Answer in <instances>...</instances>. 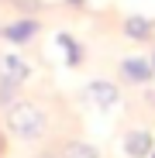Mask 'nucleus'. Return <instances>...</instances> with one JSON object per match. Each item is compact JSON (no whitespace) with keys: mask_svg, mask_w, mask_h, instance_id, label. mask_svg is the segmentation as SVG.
Listing matches in <instances>:
<instances>
[{"mask_svg":"<svg viewBox=\"0 0 155 158\" xmlns=\"http://www.w3.org/2000/svg\"><path fill=\"white\" fill-rule=\"evenodd\" d=\"M117 100H121V93H117V86L110 83V79H93V83L83 86V103H90V107H97V110L117 107Z\"/></svg>","mask_w":155,"mask_h":158,"instance_id":"2","label":"nucleus"},{"mask_svg":"<svg viewBox=\"0 0 155 158\" xmlns=\"http://www.w3.org/2000/svg\"><path fill=\"white\" fill-rule=\"evenodd\" d=\"M55 48L62 52V62H66V65H83V59H86V55H83V45L76 41L69 31H59V35H55Z\"/></svg>","mask_w":155,"mask_h":158,"instance_id":"7","label":"nucleus"},{"mask_svg":"<svg viewBox=\"0 0 155 158\" xmlns=\"http://www.w3.org/2000/svg\"><path fill=\"white\" fill-rule=\"evenodd\" d=\"M0 148H4V138H0Z\"/></svg>","mask_w":155,"mask_h":158,"instance_id":"13","label":"nucleus"},{"mask_svg":"<svg viewBox=\"0 0 155 158\" xmlns=\"http://www.w3.org/2000/svg\"><path fill=\"white\" fill-rule=\"evenodd\" d=\"M38 28H41V24L35 17H17V21H11V24L0 28V38L11 41V45H24V41H31L38 35Z\"/></svg>","mask_w":155,"mask_h":158,"instance_id":"4","label":"nucleus"},{"mask_svg":"<svg viewBox=\"0 0 155 158\" xmlns=\"http://www.w3.org/2000/svg\"><path fill=\"white\" fill-rule=\"evenodd\" d=\"M121 148H124V155H127V158H148V155L155 151V138L148 134V131L135 127V131H127V134H124Z\"/></svg>","mask_w":155,"mask_h":158,"instance_id":"5","label":"nucleus"},{"mask_svg":"<svg viewBox=\"0 0 155 158\" xmlns=\"http://www.w3.org/2000/svg\"><path fill=\"white\" fill-rule=\"evenodd\" d=\"M69 7H86V0H66Z\"/></svg>","mask_w":155,"mask_h":158,"instance_id":"10","label":"nucleus"},{"mask_svg":"<svg viewBox=\"0 0 155 158\" xmlns=\"http://www.w3.org/2000/svg\"><path fill=\"white\" fill-rule=\"evenodd\" d=\"M41 158H59V155H41Z\"/></svg>","mask_w":155,"mask_h":158,"instance_id":"12","label":"nucleus"},{"mask_svg":"<svg viewBox=\"0 0 155 158\" xmlns=\"http://www.w3.org/2000/svg\"><path fill=\"white\" fill-rule=\"evenodd\" d=\"M124 35L135 38V41H148L155 35V21L145 17V14H131V17H124Z\"/></svg>","mask_w":155,"mask_h":158,"instance_id":"8","label":"nucleus"},{"mask_svg":"<svg viewBox=\"0 0 155 158\" xmlns=\"http://www.w3.org/2000/svg\"><path fill=\"white\" fill-rule=\"evenodd\" d=\"M31 79V65L24 62L17 52H4V55H0V83L4 86H24Z\"/></svg>","mask_w":155,"mask_h":158,"instance_id":"3","label":"nucleus"},{"mask_svg":"<svg viewBox=\"0 0 155 158\" xmlns=\"http://www.w3.org/2000/svg\"><path fill=\"white\" fill-rule=\"evenodd\" d=\"M121 76L127 79V83H152L155 79V69H152V62L148 59H124L121 62Z\"/></svg>","mask_w":155,"mask_h":158,"instance_id":"6","label":"nucleus"},{"mask_svg":"<svg viewBox=\"0 0 155 158\" xmlns=\"http://www.w3.org/2000/svg\"><path fill=\"white\" fill-rule=\"evenodd\" d=\"M148 62H152V69H155V52H152V59H148Z\"/></svg>","mask_w":155,"mask_h":158,"instance_id":"11","label":"nucleus"},{"mask_svg":"<svg viewBox=\"0 0 155 158\" xmlns=\"http://www.w3.org/2000/svg\"><path fill=\"white\" fill-rule=\"evenodd\" d=\"M7 127H11V134L24 138V141H38L45 134V114L31 100H14V103H7Z\"/></svg>","mask_w":155,"mask_h":158,"instance_id":"1","label":"nucleus"},{"mask_svg":"<svg viewBox=\"0 0 155 158\" xmlns=\"http://www.w3.org/2000/svg\"><path fill=\"white\" fill-rule=\"evenodd\" d=\"M59 158H100V151L93 144H86V141H69Z\"/></svg>","mask_w":155,"mask_h":158,"instance_id":"9","label":"nucleus"}]
</instances>
